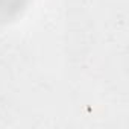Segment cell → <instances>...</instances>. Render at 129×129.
Masks as SVG:
<instances>
[{
	"instance_id": "cell-1",
	"label": "cell",
	"mask_w": 129,
	"mask_h": 129,
	"mask_svg": "<svg viewBox=\"0 0 129 129\" xmlns=\"http://www.w3.org/2000/svg\"><path fill=\"white\" fill-rule=\"evenodd\" d=\"M29 0H0V21L17 18L27 6Z\"/></svg>"
}]
</instances>
